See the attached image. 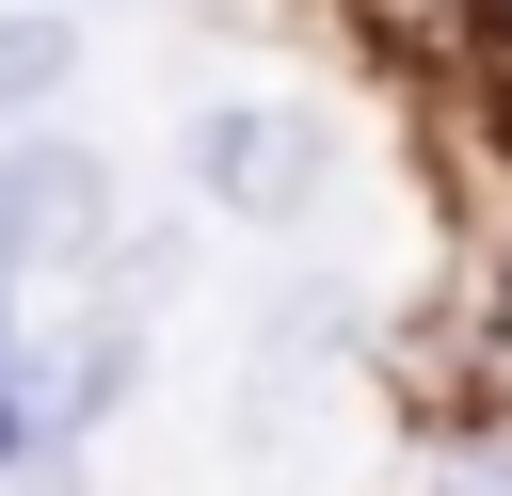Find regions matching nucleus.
<instances>
[{
  "label": "nucleus",
  "mask_w": 512,
  "mask_h": 496,
  "mask_svg": "<svg viewBox=\"0 0 512 496\" xmlns=\"http://www.w3.org/2000/svg\"><path fill=\"white\" fill-rule=\"evenodd\" d=\"M192 176H208L224 208H304V192H320V128H304V112H256V96H240V112H192Z\"/></svg>",
  "instance_id": "f257e3e1"
},
{
  "label": "nucleus",
  "mask_w": 512,
  "mask_h": 496,
  "mask_svg": "<svg viewBox=\"0 0 512 496\" xmlns=\"http://www.w3.org/2000/svg\"><path fill=\"white\" fill-rule=\"evenodd\" d=\"M64 64H80V48H64V16H0V128H16V112H48V96H64Z\"/></svg>",
  "instance_id": "7ed1b4c3"
},
{
  "label": "nucleus",
  "mask_w": 512,
  "mask_h": 496,
  "mask_svg": "<svg viewBox=\"0 0 512 496\" xmlns=\"http://www.w3.org/2000/svg\"><path fill=\"white\" fill-rule=\"evenodd\" d=\"M96 224H112V192H96L80 144H16V160H0V272H16V256H64V272H80Z\"/></svg>",
  "instance_id": "f03ea898"
},
{
  "label": "nucleus",
  "mask_w": 512,
  "mask_h": 496,
  "mask_svg": "<svg viewBox=\"0 0 512 496\" xmlns=\"http://www.w3.org/2000/svg\"><path fill=\"white\" fill-rule=\"evenodd\" d=\"M384 16H400V32H416V16H432V0H384Z\"/></svg>",
  "instance_id": "20e7f679"
},
{
  "label": "nucleus",
  "mask_w": 512,
  "mask_h": 496,
  "mask_svg": "<svg viewBox=\"0 0 512 496\" xmlns=\"http://www.w3.org/2000/svg\"><path fill=\"white\" fill-rule=\"evenodd\" d=\"M496 48H512V0H496Z\"/></svg>",
  "instance_id": "39448f33"
}]
</instances>
